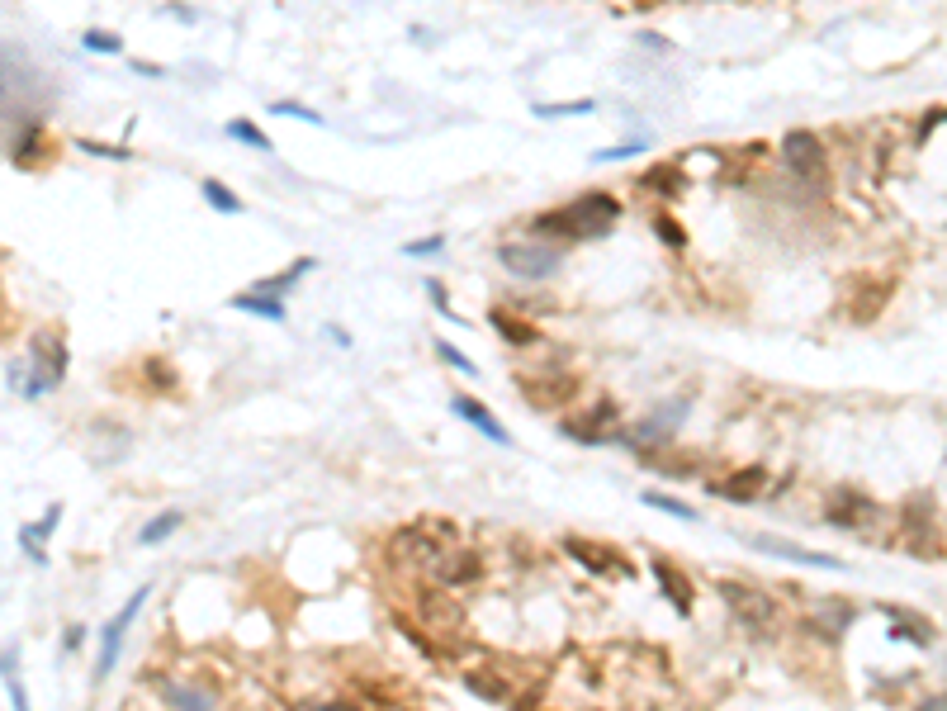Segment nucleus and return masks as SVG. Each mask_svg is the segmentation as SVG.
I'll return each instance as SVG.
<instances>
[{"label":"nucleus","instance_id":"obj_1","mask_svg":"<svg viewBox=\"0 0 947 711\" xmlns=\"http://www.w3.org/2000/svg\"><path fill=\"white\" fill-rule=\"evenodd\" d=\"M616 219H621V200H611V195H602V190H592V195H583V200L564 204V209H550V214H540L531 228L540 233V242H550V237H564V242H597V237H607L611 228H616Z\"/></svg>","mask_w":947,"mask_h":711},{"label":"nucleus","instance_id":"obj_2","mask_svg":"<svg viewBox=\"0 0 947 711\" xmlns=\"http://www.w3.org/2000/svg\"><path fill=\"white\" fill-rule=\"evenodd\" d=\"M692 413V394H673L668 403H659L654 413H644L640 422H630V427H621V437L616 441H626L635 456H644V460H654V451H659L663 441L678 432V422Z\"/></svg>","mask_w":947,"mask_h":711},{"label":"nucleus","instance_id":"obj_3","mask_svg":"<svg viewBox=\"0 0 947 711\" xmlns=\"http://www.w3.org/2000/svg\"><path fill=\"white\" fill-rule=\"evenodd\" d=\"M715 593H720V602L730 607V617L739 621V626H749V631H768L772 621H777V598H772L768 588L758 584H734V579H720L715 584Z\"/></svg>","mask_w":947,"mask_h":711},{"label":"nucleus","instance_id":"obj_4","mask_svg":"<svg viewBox=\"0 0 947 711\" xmlns=\"http://www.w3.org/2000/svg\"><path fill=\"white\" fill-rule=\"evenodd\" d=\"M498 261L517 280H550L564 266V247H550V242H502Z\"/></svg>","mask_w":947,"mask_h":711},{"label":"nucleus","instance_id":"obj_5","mask_svg":"<svg viewBox=\"0 0 947 711\" xmlns=\"http://www.w3.org/2000/svg\"><path fill=\"white\" fill-rule=\"evenodd\" d=\"M147 598H152V588L143 584L138 593H133V598L124 602V607H119V617L100 626V659H95V683H105V678L114 674V664H119V650H124V631L133 626V621H138V612L147 607Z\"/></svg>","mask_w":947,"mask_h":711},{"label":"nucleus","instance_id":"obj_6","mask_svg":"<svg viewBox=\"0 0 947 711\" xmlns=\"http://www.w3.org/2000/svg\"><path fill=\"white\" fill-rule=\"evenodd\" d=\"M412 607H417V621H422L436 640H450L465 631V607L450 598L446 588H422V593L412 598Z\"/></svg>","mask_w":947,"mask_h":711},{"label":"nucleus","instance_id":"obj_7","mask_svg":"<svg viewBox=\"0 0 947 711\" xmlns=\"http://www.w3.org/2000/svg\"><path fill=\"white\" fill-rule=\"evenodd\" d=\"M62 380H67V347H62V337H38L34 342V375H29V384H24V399H38V394L57 389Z\"/></svg>","mask_w":947,"mask_h":711},{"label":"nucleus","instance_id":"obj_8","mask_svg":"<svg viewBox=\"0 0 947 711\" xmlns=\"http://www.w3.org/2000/svg\"><path fill=\"white\" fill-rule=\"evenodd\" d=\"M564 555H569V560H578L588 574H602V579H630V574H635V565H630L621 550L597 546V541H583V536H569V541H564Z\"/></svg>","mask_w":947,"mask_h":711},{"label":"nucleus","instance_id":"obj_9","mask_svg":"<svg viewBox=\"0 0 947 711\" xmlns=\"http://www.w3.org/2000/svg\"><path fill=\"white\" fill-rule=\"evenodd\" d=\"M782 166H787L791 176H801V181H820L824 176V143L815 138V133H805V128H791L787 138H782Z\"/></svg>","mask_w":947,"mask_h":711},{"label":"nucleus","instance_id":"obj_10","mask_svg":"<svg viewBox=\"0 0 947 711\" xmlns=\"http://www.w3.org/2000/svg\"><path fill=\"white\" fill-rule=\"evenodd\" d=\"M749 546L758 550V555H772V560H787V565H801V569H843L839 555L791 546V541H772V536H749Z\"/></svg>","mask_w":947,"mask_h":711},{"label":"nucleus","instance_id":"obj_11","mask_svg":"<svg viewBox=\"0 0 947 711\" xmlns=\"http://www.w3.org/2000/svg\"><path fill=\"white\" fill-rule=\"evenodd\" d=\"M853 617H858V607L843 598H820L815 607H810V617H805V626L815 631V636L824 640H839L848 626H853Z\"/></svg>","mask_w":947,"mask_h":711},{"label":"nucleus","instance_id":"obj_12","mask_svg":"<svg viewBox=\"0 0 947 711\" xmlns=\"http://www.w3.org/2000/svg\"><path fill=\"white\" fill-rule=\"evenodd\" d=\"M483 579V560L474 550H446V560L436 565V588H469Z\"/></svg>","mask_w":947,"mask_h":711},{"label":"nucleus","instance_id":"obj_13","mask_svg":"<svg viewBox=\"0 0 947 711\" xmlns=\"http://www.w3.org/2000/svg\"><path fill=\"white\" fill-rule=\"evenodd\" d=\"M768 489V470L763 465H749V470L730 474V479H715L711 493L715 498H725V503H753L758 493Z\"/></svg>","mask_w":947,"mask_h":711},{"label":"nucleus","instance_id":"obj_14","mask_svg":"<svg viewBox=\"0 0 947 711\" xmlns=\"http://www.w3.org/2000/svg\"><path fill=\"white\" fill-rule=\"evenodd\" d=\"M450 408H455V413H460V418H465L469 427H474V432H483V437L493 441V446H512V432H507V427H502V422L493 418V408H488V403H479V399H469V394H460V399L450 403Z\"/></svg>","mask_w":947,"mask_h":711},{"label":"nucleus","instance_id":"obj_15","mask_svg":"<svg viewBox=\"0 0 947 711\" xmlns=\"http://www.w3.org/2000/svg\"><path fill=\"white\" fill-rule=\"evenodd\" d=\"M649 569H654V579H659V588H663V598L673 602V612L678 617H692V584L682 579V569L678 565H668V560H649Z\"/></svg>","mask_w":947,"mask_h":711},{"label":"nucleus","instance_id":"obj_16","mask_svg":"<svg viewBox=\"0 0 947 711\" xmlns=\"http://www.w3.org/2000/svg\"><path fill=\"white\" fill-rule=\"evenodd\" d=\"M872 498H862V493H834L829 503H824V517L834 522V527H858V522H867L872 517Z\"/></svg>","mask_w":947,"mask_h":711},{"label":"nucleus","instance_id":"obj_17","mask_svg":"<svg viewBox=\"0 0 947 711\" xmlns=\"http://www.w3.org/2000/svg\"><path fill=\"white\" fill-rule=\"evenodd\" d=\"M161 697H166V707L171 711H218L214 688H195V683H166Z\"/></svg>","mask_w":947,"mask_h":711},{"label":"nucleus","instance_id":"obj_18","mask_svg":"<svg viewBox=\"0 0 947 711\" xmlns=\"http://www.w3.org/2000/svg\"><path fill=\"white\" fill-rule=\"evenodd\" d=\"M233 309L256 313V318H270V323H285V318H289L285 299H280V294H261V290H242V294H233Z\"/></svg>","mask_w":947,"mask_h":711},{"label":"nucleus","instance_id":"obj_19","mask_svg":"<svg viewBox=\"0 0 947 711\" xmlns=\"http://www.w3.org/2000/svg\"><path fill=\"white\" fill-rule=\"evenodd\" d=\"M43 157V124L38 119H24L19 138H10V162L15 166H34Z\"/></svg>","mask_w":947,"mask_h":711},{"label":"nucleus","instance_id":"obj_20","mask_svg":"<svg viewBox=\"0 0 947 711\" xmlns=\"http://www.w3.org/2000/svg\"><path fill=\"white\" fill-rule=\"evenodd\" d=\"M465 688H469V693H479V697H488V702H512V683H507V678H498L493 669H469Z\"/></svg>","mask_w":947,"mask_h":711},{"label":"nucleus","instance_id":"obj_21","mask_svg":"<svg viewBox=\"0 0 947 711\" xmlns=\"http://www.w3.org/2000/svg\"><path fill=\"white\" fill-rule=\"evenodd\" d=\"M886 617H891V640H910V645H929V640H933L929 621H914L905 607H891Z\"/></svg>","mask_w":947,"mask_h":711},{"label":"nucleus","instance_id":"obj_22","mask_svg":"<svg viewBox=\"0 0 947 711\" xmlns=\"http://www.w3.org/2000/svg\"><path fill=\"white\" fill-rule=\"evenodd\" d=\"M493 328L502 332V342H521V347H540V328L521 323V318H507L502 309H493Z\"/></svg>","mask_w":947,"mask_h":711},{"label":"nucleus","instance_id":"obj_23","mask_svg":"<svg viewBox=\"0 0 947 711\" xmlns=\"http://www.w3.org/2000/svg\"><path fill=\"white\" fill-rule=\"evenodd\" d=\"M640 185H654V190H663V200H678L682 190H687V176H682L678 166H654V171H644Z\"/></svg>","mask_w":947,"mask_h":711},{"label":"nucleus","instance_id":"obj_24","mask_svg":"<svg viewBox=\"0 0 947 711\" xmlns=\"http://www.w3.org/2000/svg\"><path fill=\"white\" fill-rule=\"evenodd\" d=\"M313 266H318L313 256H299V261H294V266H289L285 275H270V280H261L256 290H261V294H285V290H294V285H299V280H304V275L313 271Z\"/></svg>","mask_w":947,"mask_h":711},{"label":"nucleus","instance_id":"obj_25","mask_svg":"<svg viewBox=\"0 0 947 711\" xmlns=\"http://www.w3.org/2000/svg\"><path fill=\"white\" fill-rule=\"evenodd\" d=\"M176 527H180V512L166 508V512H157V517H152L143 531H138V541H143V546H161V541H166V536H171Z\"/></svg>","mask_w":947,"mask_h":711},{"label":"nucleus","instance_id":"obj_26","mask_svg":"<svg viewBox=\"0 0 947 711\" xmlns=\"http://www.w3.org/2000/svg\"><path fill=\"white\" fill-rule=\"evenodd\" d=\"M15 659H19V650H15V645H5V693H10L15 711H34V707H29V693H24V683H19V674H15Z\"/></svg>","mask_w":947,"mask_h":711},{"label":"nucleus","instance_id":"obj_27","mask_svg":"<svg viewBox=\"0 0 947 711\" xmlns=\"http://www.w3.org/2000/svg\"><path fill=\"white\" fill-rule=\"evenodd\" d=\"M640 498H644V508H659V512H668V517H678V522H697V508H687V503H678V498H668V493H659V489L640 493Z\"/></svg>","mask_w":947,"mask_h":711},{"label":"nucleus","instance_id":"obj_28","mask_svg":"<svg viewBox=\"0 0 947 711\" xmlns=\"http://www.w3.org/2000/svg\"><path fill=\"white\" fill-rule=\"evenodd\" d=\"M204 200L214 204L218 214H242V209H247V204L237 200V195H233V190H228V185H223V181H214V176L204 181Z\"/></svg>","mask_w":947,"mask_h":711},{"label":"nucleus","instance_id":"obj_29","mask_svg":"<svg viewBox=\"0 0 947 711\" xmlns=\"http://www.w3.org/2000/svg\"><path fill=\"white\" fill-rule=\"evenodd\" d=\"M228 138H237V143L256 147V152H270V147H275V143L266 138V133H261V128L251 124V119H233V124H228Z\"/></svg>","mask_w":947,"mask_h":711},{"label":"nucleus","instance_id":"obj_30","mask_svg":"<svg viewBox=\"0 0 947 711\" xmlns=\"http://www.w3.org/2000/svg\"><path fill=\"white\" fill-rule=\"evenodd\" d=\"M597 100H564V105H536V119H564V114H592Z\"/></svg>","mask_w":947,"mask_h":711},{"label":"nucleus","instance_id":"obj_31","mask_svg":"<svg viewBox=\"0 0 947 711\" xmlns=\"http://www.w3.org/2000/svg\"><path fill=\"white\" fill-rule=\"evenodd\" d=\"M436 356H441V361H446L450 370H460V375H479V365L469 361V356H465L460 347H455V342H436Z\"/></svg>","mask_w":947,"mask_h":711},{"label":"nucleus","instance_id":"obj_32","mask_svg":"<svg viewBox=\"0 0 947 711\" xmlns=\"http://www.w3.org/2000/svg\"><path fill=\"white\" fill-rule=\"evenodd\" d=\"M19 550H24L34 565H48V555H43V536H38L34 522H24V527H19Z\"/></svg>","mask_w":947,"mask_h":711},{"label":"nucleus","instance_id":"obj_33","mask_svg":"<svg viewBox=\"0 0 947 711\" xmlns=\"http://www.w3.org/2000/svg\"><path fill=\"white\" fill-rule=\"evenodd\" d=\"M644 147H649V138H630L626 147H602V152H592V162H621V157H640Z\"/></svg>","mask_w":947,"mask_h":711},{"label":"nucleus","instance_id":"obj_34","mask_svg":"<svg viewBox=\"0 0 947 711\" xmlns=\"http://www.w3.org/2000/svg\"><path fill=\"white\" fill-rule=\"evenodd\" d=\"M81 43H86L90 53H119V48H124V43H119V34H109V29H90Z\"/></svg>","mask_w":947,"mask_h":711},{"label":"nucleus","instance_id":"obj_35","mask_svg":"<svg viewBox=\"0 0 947 711\" xmlns=\"http://www.w3.org/2000/svg\"><path fill=\"white\" fill-rule=\"evenodd\" d=\"M270 114H289V119H304V124H322L318 110H308V105H294V100H275V105H270Z\"/></svg>","mask_w":947,"mask_h":711},{"label":"nucleus","instance_id":"obj_36","mask_svg":"<svg viewBox=\"0 0 947 711\" xmlns=\"http://www.w3.org/2000/svg\"><path fill=\"white\" fill-rule=\"evenodd\" d=\"M446 252V237L441 233H431V237H422V242H408L403 247V256H441Z\"/></svg>","mask_w":947,"mask_h":711},{"label":"nucleus","instance_id":"obj_37","mask_svg":"<svg viewBox=\"0 0 947 711\" xmlns=\"http://www.w3.org/2000/svg\"><path fill=\"white\" fill-rule=\"evenodd\" d=\"M654 233H659L668 247H687V233H682V228L668 219V214H659V219H654Z\"/></svg>","mask_w":947,"mask_h":711},{"label":"nucleus","instance_id":"obj_38","mask_svg":"<svg viewBox=\"0 0 947 711\" xmlns=\"http://www.w3.org/2000/svg\"><path fill=\"white\" fill-rule=\"evenodd\" d=\"M81 152H90V157H109V162H128V147H105V143H90V138H81Z\"/></svg>","mask_w":947,"mask_h":711},{"label":"nucleus","instance_id":"obj_39","mask_svg":"<svg viewBox=\"0 0 947 711\" xmlns=\"http://www.w3.org/2000/svg\"><path fill=\"white\" fill-rule=\"evenodd\" d=\"M427 294H431V304H436V313H446V318H460V313L450 309V294H446V285H441V280H427Z\"/></svg>","mask_w":947,"mask_h":711},{"label":"nucleus","instance_id":"obj_40","mask_svg":"<svg viewBox=\"0 0 947 711\" xmlns=\"http://www.w3.org/2000/svg\"><path fill=\"white\" fill-rule=\"evenodd\" d=\"M57 522H62V503H53V508H48V512H43V517H38V522H34V527H38V536L48 541V531H57Z\"/></svg>","mask_w":947,"mask_h":711},{"label":"nucleus","instance_id":"obj_41","mask_svg":"<svg viewBox=\"0 0 947 711\" xmlns=\"http://www.w3.org/2000/svg\"><path fill=\"white\" fill-rule=\"evenodd\" d=\"M81 640H86V626H81V621H76V626H67V636H62L67 655H76V650H81Z\"/></svg>","mask_w":947,"mask_h":711},{"label":"nucleus","instance_id":"obj_42","mask_svg":"<svg viewBox=\"0 0 947 711\" xmlns=\"http://www.w3.org/2000/svg\"><path fill=\"white\" fill-rule=\"evenodd\" d=\"M147 375L157 380V389H171V384H176V375H166V370H161V361H147Z\"/></svg>","mask_w":947,"mask_h":711},{"label":"nucleus","instance_id":"obj_43","mask_svg":"<svg viewBox=\"0 0 947 711\" xmlns=\"http://www.w3.org/2000/svg\"><path fill=\"white\" fill-rule=\"evenodd\" d=\"M640 43L649 53H668V38H659V34H640Z\"/></svg>","mask_w":947,"mask_h":711},{"label":"nucleus","instance_id":"obj_44","mask_svg":"<svg viewBox=\"0 0 947 711\" xmlns=\"http://www.w3.org/2000/svg\"><path fill=\"white\" fill-rule=\"evenodd\" d=\"M322 332H327V337H332L337 347H351V337H346V328H337V323H327V328H322Z\"/></svg>","mask_w":947,"mask_h":711}]
</instances>
